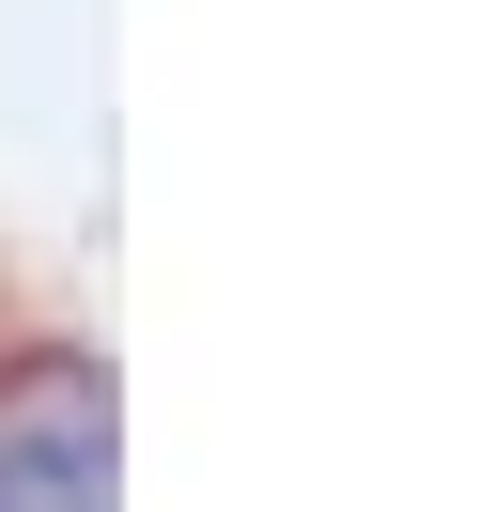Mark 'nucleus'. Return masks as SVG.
<instances>
[{"mask_svg":"<svg viewBox=\"0 0 496 512\" xmlns=\"http://www.w3.org/2000/svg\"><path fill=\"white\" fill-rule=\"evenodd\" d=\"M93 481H109V404L78 373H47V404L0 435V497H93Z\"/></svg>","mask_w":496,"mask_h":512,"instance_id":"nucleus-1","label":"nucleus"}]
</instances>
